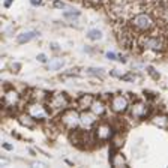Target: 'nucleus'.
I'll list each match as a JSON object with an SVG mask.
<instances>
[{"instance_id": "3", "label": "nucleus", "mask_w": 168, "mask_h": 168, "mask_svg": "<svg viewBox=\"0 0 168 168\" xmlns=\"http://www.w3.org/2000/svg\"><path fill=\"white\" fill-rule=\"evenodd\" d=\"M60 126L66 131H74V129L78 128V125L81 123V114L77 110H69L66 108L59 117Z\"/></svg>"}, {"instance_id": "16", "label": "nucleus", "mask_w": 168, "mask_h": 168, "mask_svg": "<svg viewBox=\"0 0 168 168\" xmlns=\"http://www.w3.org/2000/svg\"><path fill=\"white\" fill-rule=\"evenodd\" d=\"M110 164L113 165V167H126V159H125V156L120 153V152H117L116 150V153H113L111 156H110Z\"/></svg>"}, {"instance_id": "5", "label": "nucleus", "mask_w": 168, "mask_h": 168, "mask_svg": "<svg viewBox=\"0 0 168 168\" xmlns=\"http://www.w3.org/2000/svg\"><path fill=\"white\" fill-rule=\"evenodd\" d=\"M93 132H95V137L99 143H105V141H111L117 131H116L113 128V125H110L108 122H98L95 125Z\"/></svg>"}, {"instance_id": "32", "label": "nucleus", "mask_w": 168, "mask_h": 168, "mask_svg": "<svg viewBox=\"0 0 168 168\" xmlns=\"http://www.w3.org/2000/svg\"><path fill=\"white\" fill-rule=\"evenodd\" d=\"M12 2H14V0H6V2H5V8H9L12 5Z\"/></svg>"}, {"instance_id": "25", "label": "nucleus", "mask_w": 168, "mask_h": 168, "mask_svg": "<svg viewBox=\"0 0 168 168\" xmlns=\"http://www.w3.org/2000/svg\"><path fill=\"white\" fill-rule=\"evenodd\" d=\"M107 59L108 60H119V54L113 53V51H108V53H107Z\"/></svg>"}, {"instance_id": "9", "label": "nucleus", "mask_w": 168, "mask_h": 168, "mask_svg": "<svg viewBox=\"0 0 168 168\" xmlns=\"http://www.w3.org/2000/svg\"><path fill=\"white\" fill-rule=\"evenodd\" d=\"M21 101V95L14 89H8L3 93V108L5 110H14Z\"/></svg>"}, {"instance_id": "10", "label": "nucleus", "mask_w": 168, "mask_h": 168, "mask_svg": "<svg viewBox=\"0 0 168 168\" xmlns=\"http://www.w3.org/2000/svg\"><path fill=\"white\" fill-rule=\"evenodd\" d=\"M27 93H29L30 102H47V99L50 98V95L45 90H41V89H30L27 90Z\"/></svg>"}, {"instance_id": "27", "label": "nucleus", "mask_w": 168, "mask_h": 168, "mask_svg": "<svg viewBox=\"0 0 168 168\" xmlns=\"http://www.w3.org/2000/svg\"><path fill=\"white\" fill-rule=\"evenodd\" d=\"M20 68H21V65H20V63H17V62L11 65V69H12V72H18V71H20Z\"/></svg>"}, {"instance_id": "28", "label": "nucleus", "mask_w": 168, "mask_h": 168, "mask_svg": "<svg viewBox=\"0 0 168 168\" xmlns=\"http://www.w3.org/2000/svg\"><path fill=\"white\" fill-rule=\"evenodd\" d=\"M36 59H38V60H39V62H41V63H45V62H47V60H48V59H47V56H45V54H38V57H36Z\"/></svg>"}, {"instance_id": "29", "label": "nucleus", "mask_w": 168, "mask_h": 168, "mask_svg": "<svg viewBox=\"0 0 168 168\" xmlns=\"http://www.w3.org/2000/svg\"><path fill=\"white\" fill-rule=\"evenodd\" d=\"M50 48L53 50V51H59V50H60L59 44H56V42H51V44H50Z\"/></svg>"}, {"instance_id": "1", "label": "nucleus", "mask_w": 168, "mask_h": 168, "mask_svg": "<svg viewBox=\"0 0 168 168\" xmlns=\"http://www.w3.org/2000/svg\"><path fill=\"white\" fill-rule=\"evenodd\" d=\"M47 107L50 110L51 114H57V113H63L71 104V101L68 98L66 93H62V92H57V93H53L50 95V98L47 99Z\"/></svg>"}, {"instance_id": "18", "label": "nucleus", "mask_w": 168, "mask_h": 168, "mask_svg": "<svg viewBox=\"0 0 168 168\" xmlns=\"http://www.w3.org/2000/svg\"><path fill=\"white\" fill-rule=\"evenodd\" d=\"M63 65H65V62L62 59H54L48 63V71H59L63 68Z\"/></svg>"}, {"instance_id": "12", "label": "nucleus", "mask_w": 168, "mask_h": 168, "mask_svg": "<svg viewBox=\"0 0 168 168\" xmlns=\"http://www.w3.org/2000/svg\"><path fill=\"white\" fill-rule=\"evenodd\" d=\"M90 111L92 113H95L98 117H102L105 113H107V104L102 99H95L93 101V104H92V107H90Z\"/></svg>"}, {"instance_id": "14", "label": "nucleus", "mask_w": 168, "mask_h": 168, "mask_svg": "<svg viewBox=\"0 0 168 168\" xmlns=\"http://www.w3.org/2000/svg\"><path fill=\"white\" fill-rule=\"evenodd\" d=\"M93 101H95V98H93L92 95H81V96L78 98L77 105H78L80 110L86 111V110H90V107H92V104H93Z\"/></svg>"}, {"instance_id": "11", "label": "nucleus", "mask_w": 168, "mask_h": 168, "mask_svg": "<svg viewBox=\"0 0 168 168\" xmlns=\"http://www.w3.org/2000/svg\"><path fill=\"white\" fill-rule=\"evenodd\" d=\"M98 123V116L95 113H87V111H83L81 113V125L86 128V129H92L95 128V125Z\"/></svg>"}, {"instance_id": "6", "label": "nucleus", "mask_w": 168, "mask_h": 168, "mask_svg": "<svg viewBox=\"0 0 168 168\" xmlns=\"http://www.w3.org/2000/svg\"><path fill=\"white\" fill-rule=\"evenodd\" d=\"M129 116L131 119H137V120H146L150 116V107L146 105L144 102H134L132 105H129Z\"/></svg>"}, {"instance_id": "4", "label": "nucleus", "mask_w": 168, "mask_h": 168, "mask_svg": "<svg viewBox=\"0 0 168 168\" xmlns=\"http://www.w3.org/2000/svg\"><path fill=\"white\" fill-rule=\"evenodd\" d=\"M140 47L146 48V50H150V51H155V53H161V51L165 50L167 44H165V39L162 36L149 35V36H144V38L140 39Z\"/></svg>"}, {"instance_id": "19", "label": "nucleus", "mask_w": 168, "mask_h": 168, "mask_svg": "<svg viewBox=\"0 0 168 168\" xmlns=\"http://www.w3.org/2000/svg\"><path fill=\"white\" fill-rule=\"evenodd\" d=\"M86 74L90 77H99V78H102L105 75V71L102 68H89V69H86Z\"/></svg>"}, {"instance_id": "31", "label": "nucleus", "mask_w": 168, "mask_h": 168, "mask_svg": "<svg viewBox=\"0 0 168 168\" xmlns=\"http://www.w3.org/2000/svg\"><path fill=\"white\" fill-rule=\"evenodd\" d=\"M30 3L33 6H39V5H42V0H30Z\"/></svg>"}, {"instance_id": "26", "label": "nucleus", "mask_w": 168, "mask_h": 168, "mask_svg": "<svg viewBox=\"0 0 168 168\" xmlns=\"http://www.w3.org/2000/svg\"><path fill=\"white\" fill-rule=\"evenodd\" d=\"M14 30H15L14 26H9V27H6V29H5V32H3V33H5L6 36H11L12 33H14Z\"/></svg>"}, {"instance_id": "30", "label": "nucleus", "mask_w": 168, "mask_h": 168, "mask_svg": "<svg viewBox=\"0 0 168 168\" xmlns=\"http://www.w3.org/2000/svg\"><path fill=\"white\" fill-rule=\"evenodd\" d=\"M3 149L11 152V150H14V146H12V144H8V143H3Z\"/></svg>"}, {"instance_id": "23", "label": "nucleus", "mask_w": 168, "mask_h": 168, "mask_svg": "<svg viewBox=\"0 0 168 168\" xmlns=\"http://www.w3.org/2000/svg\"><path fill=\"white\" fill-rule=\"evenodd\" d=\"M120 80L122 81H128V83H134L135 75L134 74H125V75H120Z\"/></svg>"}, {"instance_id": "21", "label": "nucleus", "mask_w": 168, "mask_h": 168, "mask_svg": "<svg viewBox=\"0 0 168 168\" xmlns=\"http://www.w3.org/2000/svg\"><path fill=\"white\" fill-rule=\"evenodd\" d=\"M80 15H81V12H80V11H66V12L63 14V17H65V18H68V20H71V23L75 21Z\"/></svg>"}, {"instance_id": "24", "label": "nucleus", "mask_w": 168, "mask_h": 168, "mask_svg": "<svg viewBox=\"0 0 168 168\" xmlns=\"http://www.w3.org/2000/svg\"><path fill=\"white\" fill-rule=\"evenodd\" d=\"M53 6H54L56 9H66V8H68L66 3L62 2V0H54V2H53Z\"/></svg>"}, {"instance_id": "7", "label": "nucleus", "mask_w": 168, "mask_h": 168, "mask_svg": "<svg viewBox=\"0 0 168 168\" xmlns=\"http://www.w3.org/2000/svg\"><path fill=\"white\" fill-rule=\"evenodd\" d=\"M27 113L32 116V117H35L36 120H47L50 117V114H51L47 104L44 105V102H30Z\"/></svg>"}, {"instance_id": "22", "label": "nucleus", "mask_w": 168, "mask_h": 168, "mask_svg": "<svg viewBox=\"0 0 168 168\" xmlns=\"http://www.w3.org/2000/svg\"><path fill=\"white\" fill-rule=\"evenodd\" d=\"M146 69H147V74L152 77L153 80H159V74H158L156 71H155V68H153V66H147Z\"/></svg>"}, {"instance_id": "15", "label": "nucleus", "mask_w": 168, "mask_h": 168, "mask_svg": "<svg viewBox=\"0 0 168 168\" xmlns=\"http://www.w3.org/2000/svg\"><path fill=\"white\" fill-rule=\"evenodd\" d=\"M18 122L24 126V128H27V129H33L36 126V119L32 117V116L29 113H26V114H20L18 116Z\"/></svg>"}, {"instance_id": "8", "label": "nucleus", "mask_w": 168, "mask_h": 168, "mask_svg": "<svg viewBox=\"0 0 168 168\" xmlns=\"http://www.w3.org/2000/svg\"><path fill=\"white\" fill-rule=\"evenodd\" d=\"M110 108L116 114H125L129 110V101L125 95H116L110 99Z\"/></svg>"}, {"instance_id": "17", "label": "nucleus", "mask_w": 168, "mask_h": 168, "mask_svg": "<svg viewBox=\"0 0 168 168\" xmlns=\"http://www.w3.org/2000/svg\"><path fill=\"white\" fill-rule=\"evenodd\" d=\"M38 35H39V33L35 32V30L23 32V33H20V35L17 36V42H18V44H27V42H30L32 39H35Z\"/></svg>"}, {"instance_id": "2", "label": "nucleus", "mask_w": 168, "mask_h": 168, "mask_svg": "<svg viewBox=\"0 0 168 168\" xmlns=\"http://www.w3.org/2000/svg\"><path fill=\"white\" fill-rule=\"evenodd\" d=\"M129 26H131V29H134L135 32L146 33V32H150L155 27V21H153V18H152L150 14L141 12V14H137L135 17L131 18Z\"/></svg>"}, {"instance_id": "20", "label": "nucleus", "mask_w": 168, "mask_h": 168, "mask_svg": "<svg viewBox=\"0 0 168 168\" xmlns=\"http://www.w3.org/2000/svg\"><path fill=\"white\" fill-rule=\"evenodd\" d=\"M87 38L90 41H99V39H102V32L98 29H92L87 32Z\"/></svg>"}, {"instance_id": "13", "label": "nucleus", "mask_w": 168, "mask_h": 168, "mask_svg": "<svg viewBox=\"0 0 168 168\" xmlns=\"http://www.w3.org/2000/svg\"><path fill=\"white\" fill-rule=\"evenodd\" d=\"M150 122L161 129H168V116L167 114H155L150 117Z\"/></svg>"}]
</instances>
